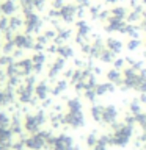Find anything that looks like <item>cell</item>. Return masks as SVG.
I'll return each instance as SVG.
<instances>
[{
	"label": "cell",
	"instance_id": "obj_1",
	"mask_svg": "<svg viewBox=\"0 0 146 150\" xmlns=\"http://www.w3.org/2000/svg\"><path fill=\"white\" fill-rule=\"evenodd\" d=\"M112 134L107 136V144L116 145V147H124L129 144V141L134 134V127L126 124V122H116L112 125Z\"/></svg>",
	"mask_w": 146,
	"mask_h": 150
},
{
	"label": "cell",
	"instance_id": "obj_2",
	"mask_svg": "<svg viewBox=\"0 0 146 150\" xmlns=\"http://www.w3.org/2000/svg\"><path fill=\"white\" fill-rule=\"evenodd\" d=\"M47 116L44 110H38L35 112H27L24 117V130L28 133H38L41 130V127L46 124Z\"/></svg>",
	"mask_w": 146,
	"mask_h": 150
},
{
	"label": "cell",
	"instance_id": "obj_3",
	"mask_svg": "<svg viewBox=\"0 0 146 150\" xmlns=\"http://www.w3.org/2000/svg\"><path fill=\"white\" fill-rule=\"evenodd\" d=\"M138 83H140V72H137V70H134L129 66L122 69V83H121L122 91H127V89L137 91Z\"/></svg>",
	"mask_w": 146,
	"mask_h": 150
},
{
	"label": "cell",
	"instance_id": "obj_4",
	"mask_svg": "<svg viewBox=\"0 0 146 150\" xmlns=\"http://www.w3.org/2000/svg\"><path fill=\"white\" fill-rule=\"evenodd\" d=\"M64 122L71 128H82V127H85L83 110H66Z\"/></svg>",
	"mask_w": 146,
	"mask_h": 150
},
{
	"label": "cell",
	"instance_id": "obj_5",
	"mask_svg": "<svg viewBox=\"0 0 146 150\" xmlns=\"http://www.w3.org/2000/svg\"><path fill=\"white\" fill-rule=\"evenodd\" d=\"M41 17L38 16L36 13L28 11L24 13V25H25V33L28 35H33V33H38V30L41 28Z\"/></svg>",
	"mask_w": 146,
	"mask_h": 150
},
{
	"label": "cell",
	"instance_id": "obj_6",
	"mask_svg": "<svg viewBox=\"0 0 146 150\" xmlns=\"http://www.w3.org/2000/svg\"><path fill=\"white\" fill-rule=\"evenodd\" d=\"M13 41H14L16 49L19 50H30L35 45V38L31 35H28V33H16Z\"/></svg>",
	"mask_w": 146,
	"mask_h": 150
},
{
	"label": "cell",
	"instance_id": "obj_7",
	"mask_svg": "<svg viewBox=\"0 0 146 150\" xmlns=\"http://www.w3.org/2000/svg\"><path fill=\"white\" fill-rule=\"evenodd\" d=\"M52 149L54 150H72L74 149V139L66 133H60L54 138Z\"/></svg>",
	"mask_w": 146,
	"mask_h": 150
},
{
	"label": "cell",
	"instance_id": "obj_8",
	"mask_svg": "<svg viewBox=\"0 0 146 150\" xmlns=\"http://www.w3.org/2000/svg\"><path fill=\"white\" fill-rule=\"evenodd\" d=\"M118 117H120V111H118L116 105H113V103H110V105H104V112H102V122L101 124L104 125H113L118 122Z\"/></svg>",
	"mask_w": 146,
	"mask_h": 150
},
{
	"label": "cell",
	"instance_id": "obj_9",
	"mask_svg": "<svg viewBox=\"0 0 146 150\" xmlns=\"http://www.w3.org/2000/svg\"><path fill=\"white\" fill-rule=\"evenodd\" d=\"M126 25H127L126 19H120V17L110 16L107 19L105 25H104V30H105L107 33H121L122 35V30H124Z\"/></svg>",
	"mask_w": 146,
	"mask_h": 150
},
{
	"label": "cell",
	"instance_id": "obj_10",
	"mask_svg": "<svg viewBox=\"0 0 146 150\" xmlns=\"http://www.w3.org/2000/svg\"><path fill=\"white\" fill-rule=\"evenodd\" d=\"M64 67H66V59L61 58V56L55 58V61L49 66V70H47V78H49V80H55L64 70Z\"/></svg>",
	"mask_w": 146,
	"mask_h": 150
},
{
	"label": "cell",
	"instance_id": "obj_11",
	"mask_svg": "<svg viewBox=\"0 0 146 150\" xmlns=\"http://www.w3.org/2000/svg\"><path fill=\"white\" fill-rule=\"evenodd\" d=\"M50 94H52V88L49 86V83L46 80H41V81L35 84V97L38 100H42V102L47 100Z\"/></svg>",
	"mask_w": 146,
	"mask_h": 150
},
{
	"label": "cell",
	"instance_id": "obj_12",
	"mask_svg": "<svg viewBox=\"0 0 146 150\" xmlns=\"http://www.w3.org/2000/svg\"><path fill=\"white\" fill-rule=\"evenodd\" d=\"M14 98H16V88H11L8 84L5 88H0V106L9 105Z\"/></svg>",
	"mask_w": 146,
	"mask_h": 150
},
{
	"label": "cell",
	"instance_id": "obj_13",
	"mask_svg": "<svg viewBox=\"0 0 146 150\" xmlns=\"http://www.w3.org/2000/svg\"><path fill=\"white\" fill-rule=\"evenodd\" d=\"M77 16V8L74 5H64L63 8L60 9V19L66 23H71Z\"/></svg>",
	"mask_w": 146,
	"mask_h": 150
},
{
	"label": "cell",
	"instance_id": "obj_14",
	"mask_svg": "<svg viewBox=\"0 0 146 150\" xmlns=\"http://www.w3.org/2000/svg\"><path fill=\"white\" fill-rule=\"evenodd\" d=\"M105 47L112 52V53L120 55L121 52H122V49H124V44H122V41H121V39H118V38L108 36L107 39H105Z\"/></svg>",
	"mask_w": 146,
	"mask_h": 150
},
{
	"label": "cell",
	"instance_id": "obj_15",
	"mask_svg": "<svg viewBox=\"0 0 146 150\" xmlns=\"http://www.w3.org/2000/svg\"><path fill=\"white\" fill-rule=\"evenodd\" d=\"M17 67H19V72L24 78L28 77V75L33 74V63H31V58H22L17 61Z\"/></svg>",
	"mask_w": 146,
	"mask_h": 150
},
{
	"label": "cell",
	"instance_id": "obj_16",
	"mask_svg": "<svg viewBox=\"0 0 146 150\" xmlns=\"http://www.w3.org/2000/svg\"><path fill=\"white\" fill-rule=\"evenodd\" d=\"M105 78H107L108 83L115 84V86H121V83H122V72H121V70H118V69H115V67H112V69H108L105 72Z\"/></svg>",
	"mask_w": 146,
	"mask_h": 150
},
{
	"label": "cell",
	"instance_id": "obj_17",
	"mask_svg": "<svg viewBox=\"0 0 146 150\" xmlns=\"http://www.w3.org/2000/svg\"><path fill=\"white\" fill-rule=\"evenodd\" d=\"M122 35L129 36V39H140L141 28H140V25H134V23L127 22V25L124 27V30H122Z\"/></svg>",
	"mask_w": 146,
	"mask_h": 150
},
{
	"label": "cell",
	"instance_id": "obj_18",
	"mask_svg": "<svg viewBox=\"0 0 146 150\" xmlns=\"http://www.w3.org/2000/svg\"><path fill=\"white\" fill-rule=\"evenodd\" d=\"M94 91H96V96L97 97H102V96H105V94H108V92L115 91V84H112V83H108V81L97 83L96 86H94Z\"/></svg>",
	"mask_w": 146,
	"mask_h": 150
},
{
	"label": "cell",
	"instance_id": "obj_19",
	"mask_svg": "<svg viewBox=\"0 0 146 150\" xmlns=\"http://www.w3.org/2000/svg\"><path fill=\"white\" fill-rule=\"evenodd\" d=\"M55 53L58 56H61V58H64V59H69L74 56V49L68 44H60V45H57Z\"/></svg>",
	"mask_w": 146,
	"mask_h": 150
},
{
	"label": "cell",
	"instance_id": "obj_20",
	"mask_svg": "<svg viewBox=\"0 0 146 150\" xmlns=\"http://www.w3.org/2000/svg\"><path fill=\"white\" fill-rule=\"evenodd\" d=\"M69 86V81L66 78H60V80H57L55 84H54V88H52V96H61L66 89H68Z\"/></svg>",
	"mask_w": 146,
	"mask_h": 150
},
{
	"label": "cell",
	"instance_id": "obj_21",
	"mask_svg": "<svg viewBox=\"0 0 146 150\" xmlns=\"http://www.w3.org/2000/svg\"><path fill=\"white\" fill-rule=\"evenodd\" d=\"M75 36H83V38H88V35L91 33V27H89L88 22L85 21H79L75 23Z\"/></svg>",
	"mask_w": 146,
	"mask_h": 150
},
{
	"label": "cell",
	"instance_id": "obj_22",
	"mask_svg": "<svg viewBox=\"0 0 146 150\" xmlns=\"http://www.w3.org/2000/svg\"><path fill=\"white\" fill-rule=\"evenodd\" d=\"M69 38H71V30H68V28H58V30H57V36L54 39V44L55 45L64 44Z\"/></svg>",
	"mask_w": 146,
	"mask_h": 150
},
{
	"label": "cell",
	"instance_id": "obj_23",
	"mask_svg": "<svg viewBox=\"0 0 146 150\" xmlns=\"http://www.w3.org/2000/svg\"><path fill=\"white\" fill-rule=\"evenodd\" d=\"M0 11L5 17H11L14 13H16V3L13 2V0H5V2L0 5Z\"/></svg>",
	"mask_w": 146,
	"mask_h": 150
},
{
	"label": "cell",
	"instance_id": "obj_24",
	"mask_svg": "<svg viewBox=\"0 0 146 150\" xmlns=\"http://www.w3.org/2000/svg\"><path fill=\"white\" fill-rule=\"evenodd\" d=\"M102 112H104V105H99V103H96V105H91V108H89V116H91V119L94 122H99L101 124L102 122Z\"/></svg>",
	"mask_w": 146,
	"mask_h": 150
},
{
	"label": "cell",
	"instance_id": "obj_25",
	"mask_svg": "<svg viewBox=\"0 0 146 150\" xmlns=\"http://www.w3.org/2000/svg\"><path fill=\"white\" fill-rule=\"evenodd\" d=\"M115 58H116V55H115V53H112V52L105 47V49L102 50V53L99 55L97 61H101V63H104V64H113Z\"/></svg>",
	"mask_w": 146,
	"mask_h": 150
},
{
	"label": "cell",
	"instance_id": "obj_26",
	"mask_svg": "<svg viewBox=\"0 0 146 150\" xmlns=\"http://www.w3.org/2000/svg\"><path fill=\"white\" fill-rule=\"evenodd\" d=\"M66 110H83L82 100L79 97H72L66 100Z\"/></svg>",
	"mask_w": 146,
	"mask_h": 150
},
{
	"label": "cell",
	"instance_id": "obj_27",
	"mask_svg": "<svg viewBox=\"0 0 146 150\" xmlns=\"http://www.w3.org/2000/svg\"><path fill=\"white\" fill-rule=\"evenodd\" d=\"M141 16H143V11H141V8L138 6V8H135L132 13H129L127 14V22L129 23H135V22H138V21H141Z\"/></svg>",
	"mask_w": 146,
	"mask_h": 150
},
{
	"label": "cell",
	"instance_id": "obj_28",
	"mask_svg": "<svg viewBox=\"0 0 146 150\" xmlns=\"http://www.w3.org/2000/svg\"><path fill=\"white\" fill-rule=\"evenodd\" d=\"M31 63H33V66H41V67H44L46 53L44 52H35L33 56H31Z\"/></svg>",
	"mask_w": 146,
	"mask_h": 150
},
{
	"label": "cell",
	"instance_id": "obj_29",
	"mask_svg": "<svg viewBox=\"0 0 146 150\" xmlns=\"http://www.w3.org/2000/svg\"><path fill=\"white\" fill-rule=\"evenodd\" d=\"M143 103H141L138 98H134V100H130V103H129V112L130 114H138V112H141L143 111Z\"/></svg>",
	"mask_w": 146,
	"mask_h": 150
},
{
	"label": "cell",
	"instance_id": "obj_30",
	"mask_svg": "<svg viewBox=\"0 0 146 150\" xmlns=\"http://www.w3.org/2000/svg\"><path fill=\"white\" fill-rule=\"evenodd\" d=\"M141 45H143V42H141L140 39H129V41H127V44H126V49H127V52L134 53V52L141 49Z\"/></svg>",
	"mask_w": 146,
	"mask_h": 150
},
{
	"label": "cell",
	"instance_id": "obj_31",
	"mask_svg": "<svg viewBox=\"0 0 146 150\" xmlns=\"http://www.w3.org/2000/svg\"><path fill=\"white\" fill-rule=\"evenodd\" d=\"M9 128H11L13 134H21L22 127H21V122H19V116L17 114H14L11 117V125H9Z\"/></svg>",
	"mask_w": 146,
	"mask_h": 150
},
{
	"label": "cell",
	"instance_id": "obj_32",
	"mask_svg": "<svg viewBox=\"0 0 146 150\" xmlns=\"http://www.w3.org/2000/svg\"><path fill=\"white\" fill-rule=\"evenodd\" d=\"M8 23H9V30H11L13 33L17 30V28H21V25H22V19L21 17H17V16H11L8 19Z\"/></svg>",
	"mask_w": 146,
	"mask_h": 150
},
{
	"label": "cell",
	"instance_id": "obj_33",
	"mask_svg": "<svg viewBox=\"0 0 146 150\" xmlns=\"http://www.w3.org/2000/svg\"><path fill=\"white\" fill-rule=\"evenodd\" d=\"M110 13H112L110 16H113V17H120V19H126L127 14H129L124 6H116V8H113Z\"/></svg>",
	"mask_w": 146,
	"mask_h": 150
},
{
	"label": "cell",
	"instance_id": "obj_34",
	"mask_svg": "<svg viewBox=\"0 0 146 150\" xmlns=\"http://www.w3.org/2000/svg\"><path fill=\"white\" fill-rule=\"evenodd\" d=\"M11 125V117H9L8 112L0 111V128H9Z\"/></svg>",
	"mask_w": 146,
	"mask_h": 150
},
{
	"label": "cell",
	"instance_id": "obj_35",
	"mask_svg": "<svg viewBox=\"0 0 146 150\" xmlns=\"http://www.w3.org/2000/svg\"><path fill=\"white\" fill-rule=\"evenodd\" d=\"M137 91H138L140 94H141V92H146V69H143V70L140 72V83H138Z\"/></svg>",
	"mask_w": 146,
	"mask_h": 150
},
{
	"label": "cell",
	"instance_id": "obj_36",
	"mask_svg": "<svg viewBox=\"0 0 146 150\" xmlns=\"http://www.w3.org/2000/svg\"><path fill=\"white\" fill-rule=\"evenodd\" d=\"M96 97H97V96H96V91H94V88H89V89H85V91H83V98H85V100L94 103Z\"/></svg>",
	"mask_w": 146,
	"mask_h": 150
},
{
	"label": "cell",
	"instance_id": "obj_37",
	"mask_svg": "<svg viewBox=\"0 0 146 150\" xmlns=\"http://www.w3.org/2000/svg\"><path fill=\"white\" fill-rule=\"evenodd\" d=\"M13 61H14L13 55H2L0 56V67H6V66L11 64Z\"/></svg>",
	"mask_w": 146,
	"mask_h": 150
},
{
	"label": "cell",
	"instance_id": "obj_38",
	"mask_svg": "<svg viewBox=\"0 0 146 150\" xmlns=\"http://www.w3.org/2000/svg\"><path fill=\"white\" fill-rule=\"evenodd\" d=\"M126 58H115V61H113V67L118 69V70H121V69H124L126 67Z\"/></svg>",
	"mask_w": 146,
	"mask_h": 150
},
{
	"label": "cell",
	"instance_id": "obj_39",
	"mask_svg": "<svg viewBox=\"0 0 146 150\" xmlns=\"http://www.w3.org/2000/svg\"><path fill=\"white\" fill-rule=\"evenodd\" d=\"M80 52H82L83 55L89 56V53H91V42H85V44L80 45Z\"/></svg>",
	"mask_w": 146,
	"mask_h": 150
},
{
	"label": "cell",
	"instance_id": "obj_40",
	"mask_svg": "<svg viewBox=\"0 0 146 150\" xmlns=\"http://www.w3.org/2000/svg\"><path fill=\"white\" fill-rule=\"evenodd\" d=\"M97 136H96V133H91V134H88V138H87V144L88 145H91V147H94V145L97 144Z\"/></svg>",
	"mask_w": 146,
	"mask_h": 150
},
{
	"label": "cell",
	"instance_id": "obj_41",
	"mask_svg": "<svg viewBox=\"0 0 146 150\" xmlns=\"http://www.w3.org/2000/svg\"><path fill=\"white\" fill-rule=\"evenodd\" d=\"M44 36L47 38V41H54L55 36H57V31L55 30H46L44 31Z\"/></svg>",
	"mask_w": 146,
	"mask_h": 150
},
{
	"label": "cell",
	"instance_id": "obj_42",
	"mask_svg": "<svg viewBox=\"0 0 146 150\" xmlns=\"http://www.w3.org/2000/svg\"><path fill=\"white\" fill-rule=\"evenodd\" d=\"M140 28H141V33H145V35H146V11H143V16H141Z\"/></svg>",
	"mask_w": 146,
	"mask_h": 150
},
{
	"label": "cell",
	"instance_id": "obj_43",
	"mask_svg": "<svg viewBox=\"0 0 146 150\" xmlns=\"http://www.w3.org/2000/svg\"><path fill=\"white\" fill-rule=\"evenodd\" d=\"M42 6H44V0H33V8L42 9Z\"/></svg>",
	"mask_w": 146,
	"mask_h": 150
},
{
	"label": "cell",
	"instance_id": "obj_44",
	"mask_svg": "<svg viewBox=\"0 0 146 150\" xmlns=\"http://www.w3.org/2000/svg\"><path fill=\"white\" fill-rule=\"evenodd\" d=\"M52 5H54L55 9H61V8L64 6V5H63V0H54V2H52Z\"/></svg>",
	"mask_w": 146,
	"mask_h": 150
},
{
	"label": "cell",
	"instance_id": "obj_45",
	"mask_svg": "<svg viewBox=\"0 0 146 150\" xmlns=\"http://www.w3.org/2000/svg\"><path fill=\"white\" fill-rule=\"evenodd\" d=\"M138 100L145 105V103H146V92H141V94H140V98H138Z\"/></svg>",
	"mask_w": 146,
	"mask_h": 150
},
{
	"label": "cell",
	"instance_id": "obj_46",
	"mask_svg": "<svg viewBox=\"0 0 146 150\" xmlns=\"http://www.w3.org/2000/svg\"><path fill=\"white\" fill-rule=\"evenodd\" d=\"M79 5H82V6H87V5H88V0H79Z\"/></svg>",
	"mask_w": 146,
	"mask_h": 150
},
{
	"label": "cell",
	"instance_id": "obj_47",
	"mask_svg": "<svg viewBox=\"0 0 146 150\" xmlns=\"http://www.w3.org/2000/svg\"><path fill=\"white\" fill-rule=\"evenodd\" d=\"M143 47L146 49V38H145V41H143Z\"/></svg>",
	"mask_w": 146,
	"mask_h": 150
},
{
	"label": "cell",
	"instance_id": "obj_48",
	"mask_svg": "<svg viewBox=\"0 0 146 150\" xmlns=\"http://www.w3.org/2000/svg\"><path fill=\"white\" fill-rule=\"evenodd\" d=\"M143 5H145V6H146V0H143Z\"/></svg>",
	"mask_w": 146,
	"mask_h": 150
}]
</instances>
